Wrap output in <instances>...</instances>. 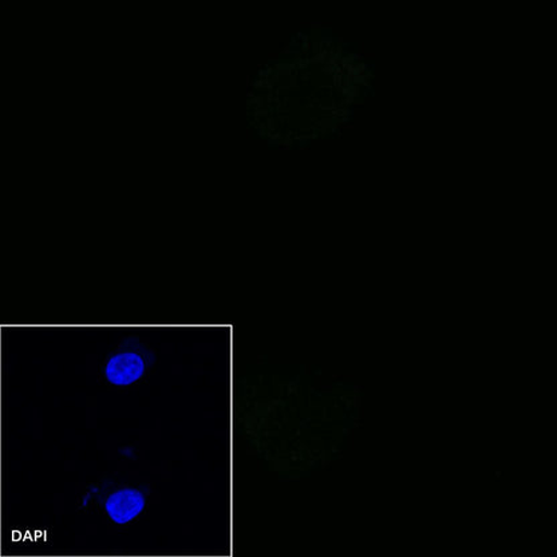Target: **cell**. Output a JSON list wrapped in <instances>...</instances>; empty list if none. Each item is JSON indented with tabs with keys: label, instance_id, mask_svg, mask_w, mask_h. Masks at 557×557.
Listing matches in <instances>:
<instances>
[{
	"label": "cell",
	"instance_id": "cell-2",
	"mask_svg": "<svg viewBox=\"0 0 557 557\" xmlns=\"http://www.w3.org/2000/svg\"><path fill=\"white\" fill-rule=\"evenodd\" d=\"M157 351L139 335L122 338L112 347L98 370V379L112 391H129L152 373Z\"/></svg>",
	"mask_w": 557,
	"mask_h": 557
},
{
	"label": "cell",
	"instance_id": "cell-1",
	"mask_svg": "<svg viewBox=\"0 0 557 557\" xmlns=\"http://www.w3.org/2000/svg\"><path fill=\"white\" fill-rule=\"evenodd\" d=\"M150 487L139 481H115L103 478L86 487L78 509H97L113 525H132L149 507Z\"/></svg>",
	"mask_w": 557,
	"mask_h": 557
}]
</instances>
